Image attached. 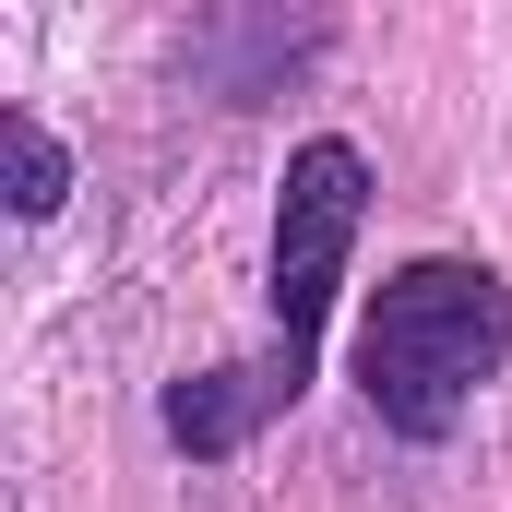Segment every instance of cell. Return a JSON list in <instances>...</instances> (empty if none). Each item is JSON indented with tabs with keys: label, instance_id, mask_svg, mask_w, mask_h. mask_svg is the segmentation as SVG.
<instances>
[{
	"label": "cell",
	"instance_id": "3957f363",
	"mask_svg": "<svg viewBox=\"0 0 512 512\" xmlns=\"http://www.w3.org/2000/svg\"><path fill=\"white\" fill-rule=\"evenodd\" d=\"M310 370H286V358H251V370H203V382H167V441L179 453H239L274 405H298Z\"/></svg>",
	"mask_w": 512,
	"mask_h": 512
},
{
	"label": "cell",
	"instance_id": "277c9868",
	"mask_svg": "<svg viewBox=\"0 0 512 512\" xmlns=\"http://www.w3.org/2000/svg\"><path fill=\"white\" fill-rule=\"evenodd\" d=\"M0 167H12V215H60L72 167H60V143L24 120V108H0Z\"/></svg>",
	"mask_w": 512,
	"mask_h": 512
},
{
	"label": "cell",
	"instance_id": "7a4b0ae2",
	"mask_svg": "<svg viewBox=\"0 0 512 512\" xmlns=\"http://www.w3.org/2000/svg\"><path fill=\"white\" fill-rule=\"evenodd\" d=\"M358 215H370L358 143H334V131L298 143V155H286V191H274V358H286V370H310V346H322V322H334Z\"/></svg>",
	"mask_w": 512,
	"mask_h": 512
},
{
	"label": "cell",
	"instance_id": "6da1fadb",
	"mask_svg": "<svg viewBox=\"0 0 512 512\" xmlns=\"http://www.w3.org/2000/svg\"><path fill=\"white\" fill-rule=\"evenodd\" d=\"M501 370H512V286L489 262H405L358 322L370 417L405 441H441L477 405V382H501Z\"/></svg>",
	"mask_w": 512,
	"mask_h": 512
}]
</instances>
